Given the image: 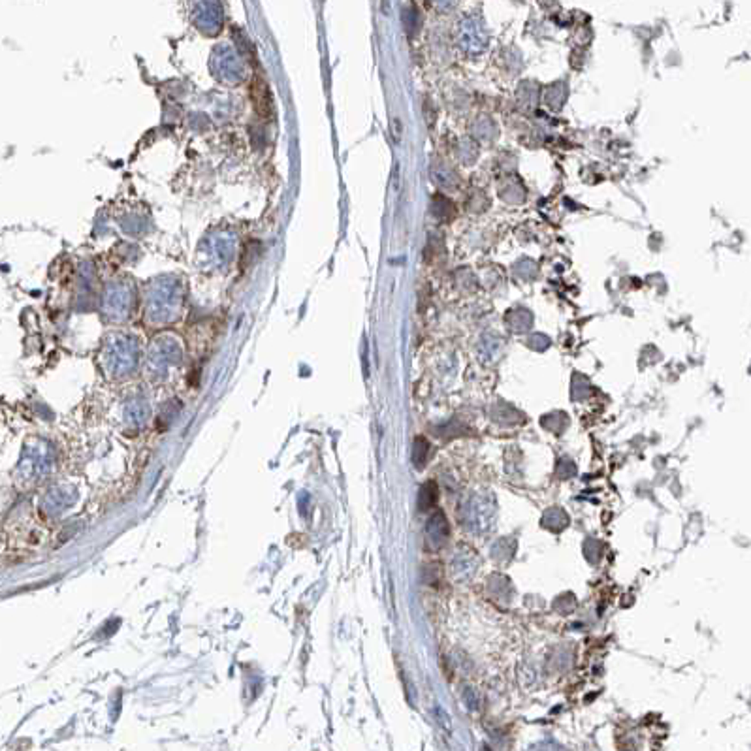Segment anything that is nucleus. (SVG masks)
<instances>
[{"label":"nucleus","instance_id":"obj_1","mask_svg":"<svg viewBox=\"0 0 751 751\" xmlns=\"http://www.w3.org/2000/svg\"><path fill=\"white\" fill-rule=\"evenodd\" d=\"M251 97L258 115H260L264 121H271V119L275 117V106L274 97H271V92H269L268 81L262 80V77H256V80L252 81Z\"/></svg>","mask_w":751,"mask_h":751},{"label":"nucleus","instance_id":"obj_3","mask_svg":"<svg viewBox=\"0 0 751 751\" xmlns=\"http://www.w3.org/2000/svg\"><path fill=\"white\" fill-rule=\"evenodd\" d=\"M428 450H429L428 441L422 439V437H416V441H414L413 460H414V463H416L418 467L424 465L426 458H428Z\"/></svg>","mask_w":751,"mask_h":751},{"label":"nucleus","instance_id":"obj_5","mask_svg":"<svg viewBox=\"0 0 751 751\" xmlns=\"http://www.w3.org/2000/svg\"><path fill=\"white\" fill-rule=\"evenodd\" d=\"M401 132H403V124L399 119H394V134H396V141L401 140Z\"/></svg>","mask_w":751,"mask_h":751},{"label":"nucleus","instance_id":"obj_4","mask_svg":"<svg viewBox=\"0 0 751 751\" xmlns=\"http://www.w3.org/2000/svg\"><path fill=\"white\" fill-rule=\"evenodd\" d=\"M435 497H437V490L433 484H426L424 488H420V509L431 507L435 503Z\"/></svg>","mask_w":751,"mask_h":751},{"label":"nucleus","instance_id":"obj_2","mask_svg":"<svg viewBox=\"0 0 751 751\" xmlns=\"http://www.w3.org/2000/svg\"><path fill=\"white\" fill-rule=\"evenodd\" d=\"M428 531L433 535L435 541L446 539V536H448V524H446L445 516L441 514V512H437V514L428 522Z\"/></svg>","mask_w":751,"mask_h":751}]
</instances>
